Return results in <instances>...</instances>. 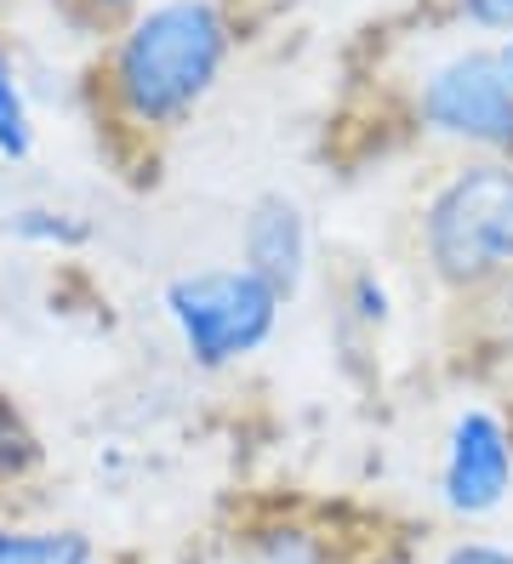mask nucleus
I'll return each mask as SVG.
<instances>
[{
	"mask_svg": "<svg viewBox=\"0 0 513 564\" xmlns=\"http://www.w3.org/2000/svg\"><path fill=\"white\" fill-rule=\"evenodd\" d=\"M228 63V18L217 0H154L115 52V91L131 120L178 126Z\"/></svg>",
	"mask_w": 513,
	"mask_h": 564,
	"instance_id": "obj_1",
	"label": "nucleus"
},
{
	"mask_svg": "<svg viewBox=\"0 0 513 564\" xmlns=\"http://www.w3.org/2000/svg\"><path fill=\"white\" fill-rule=\"evenodd\" d=\"M423 246L445 285H491L513 269V160H473L439 183Z\"/></svg>",
	"mask_w": 513,
	"mask_h": 564,
	"instance_id": "obj_2",
	"label": "nucleus"
},
{
	"mask_svg": "<svg viewBox=\"0 0 513 564\" xmlns=\"http://www.w3.org/2000/svg\"><path fill=\"white\" fill-rule=\"evenodd\" d=\"M165 314L194 365L223 371V365L257 354L274 325H280V296H274L246 262L234 269H194L165 285Z\"/></svg>",
	"mask_w": 513,
	"mask_h": 564,
	"instance_id": "obj_3",
	"label": "nucleus"
},
{
	"mask_svg": "<svg viewBox=\"0 0 513 564\" xmlns=\"http://www.w3.org/2000/svg\"><path fill=\"white\" fill-rule=\"evenodd\" d=\"M417 109L439 138H457L485 154H513V80L502 69V52L491 46H468L428 69Z\"/></svg>",
	"mask_w": 513,
	"mask_h": 564,
	"instance_id": "obj_4",
	"label": "nucleus"
},
{
	"mask_svg": "<svg viewBox=\"0 0 513 564\" xmlns=\"http://www.w3.org/2000/svg\"><path fill=\"white\" fill-rule=\"evenodd\" d=\"M439 490H445V508L462 513V519H485L507 502V490H513V427L491 405H468L451 422Z\"/></svg>",
	"mask_w": 513,
	"mask_h": 564,
	"instance_id": "obj_5",
	"label": "nucleus"
},
{
	"mask_svg": "<svg viewBox=\"0 0 513 564\" xmlns=\"http://www.w3.org/2000/svg\"><path fill=\"white\" fill-rule=\"evenodd\" d=\"M246 269L280 296H297L308 280V217L286 194H263L246 217Z\"/></svg>",
	"mask_w": 513,
	"mask_h": 564,
	"instance_id": "obj_6",
	"label": "nucleus"
},
{
	"mask_svg": "<svg viewBox=\"0 0 513 564\" xmlns=\"http://www.w3.org/2000/svg\"><path fill=\"white\" fill-rule=\"evenodd\" d=\"M92 542L63 524H0V564H92Z\"/></svg>",
	"mask_w": 513,
	"mask_h": 564,
	"instance_id": "obj_7",
	"label": "nucleus"
},
{
	"mask_svg": "<svg viewBox=\"0 0 513 564\" xmlns=\"http://www.w3.org/2000/svg\"><path fill=\"white\" fill-rule=\"evenodd\" d=\"M29 149H34V126H29V109H23V91H18L12 63L0 57V154L23 160Z\"/></svg>",
	"mask_w": 513,
	"mask_h": 564,
	"instance_id": "obj_8",
	"label": "nucleus"
},
{
	"mask_svg": "<svg viewBox=\"0 0 513 564\" xmlns=\"http://www.w3.org/2000/svg\"><path fill=\"white\" fill-rule=\"evenodd\" d=\"M34 456L41 451H34V440L23 434V422L0 405V479H18L23 468H34Z\"/></svg>",
	"mask_w": 513,
	"mask_h": 564,
	"instance_id": "obj_9",
	"label": "nucleus"
},
{
	"mask_svg": "<svg viewBox=\"0 0 513 564\" xmlns=\"http://www.w3.org/2000/svg\"><path fill=\"white\" fill-rule=\"evenodd\" d=\"M457 12L479 29H513V0H457Z\"/></svg>",
	"mask_w": 513,
	"mask_h": 564,
	"instance_id": "obj_10",
	"label": "nucleus"
},
{
	"mask_svg": "<svg viewBox=\"0 0 513 564\" xmlns=\"http://www.w3.org/2000/svg\"><path fill=\"white\" fill-rule=\"evenodd\" d=\"M445 564H513V547H496V542H457L445 553Z\"/></svg>",
	"mask_w": 513,
	"mask_h": 564,
	"instance_id": "obj_11",
	"label": "nucleus"
},
{
	"mask_svg": "<svg viewBox=\"0 0 513 564\" xmlns=\"http://www.w3.org/2000/svg\"><path fill=\"white\" fill-rule=\"evenodd\" d=\"M496 52H502V69H507V80H513V35H507V41H502Z\"/></svg>",
	"mask_w": 513,
	"mask_h": 564,
	"instance_id": "obj_12",
	"label": "nucleus"
},
{
	"mask_svg": "<svg viewBox=\"0 0 513 564\" xmlns=\"http://www.w3.org/2000/svg\"><path fill=\"white\" fill-rule=\"evenodd\" d=\"M97 7H131V0H97Z\"/></svg>",
	"mask_w": 513,
	"mask_h": 564,
	"instance_id": "obj_13",
	"label": "nucleus"
}]
</instances>
